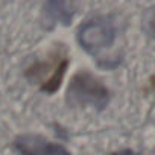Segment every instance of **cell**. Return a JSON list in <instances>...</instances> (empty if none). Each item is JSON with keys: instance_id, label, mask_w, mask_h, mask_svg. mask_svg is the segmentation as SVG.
Instances as JSON below:
<instances>
[{"instance_id": "1", "label": "cell", "mask_w": 155, "mask_h": 155, "mask_svg": "<svg viewBox=\"0 0 155 155\" xmlns=\"http://www.w3.org/2000/svg\"><path fill=\"white\" fill-rule=\"evenodd\" d=\"M67 94L68 99L78 105H88L102 110L108 104L107 87L87 71H81L73 78Z\"/></svg>"}, {"instance_id": "2", "label": "cell", "mask_w": 155, "mask_h": 155, "mask_svg": "<svg viewBox=\"0 0 155 155\" xmlns=\"http://www.w3.org/2000/svg\"><path fill=\"white\" fill-rule=\"evenodd\" d=\"M116 38V29L107 18L97 17L84 23L78 31V41L88 53L94 55L108 49Z\"/></svg>"}, {"instance_id": "3", "label": "cell", "mask_w": 155, "mask_h": 155, "mask_svg": "<svg viewBox=\"0 0 155 155\" xmlns=\"http://www.w3.org/2000/svg\"><path fill=\"white\" fill-rule=\"evenodd\" d=\"M14 146L20 155H70L64 146L35 134H25L17 137Z\"/></svg>"}, {"instance_id": "4", "label": "cell", "mask_w": 155, "mask_h": 155, "mask_svg": "<svg viewBox=\"0 0 155 155\" xmlns=\"http://www.w3.org/2000/svg\"><path fill=\"white\" fill-rule=\"evenodd\" d=\"M46 12L52 20L59 21L62 25H68L71 20V11L62 0H49L46 5Z\"/></svg>"}, {"instance_id": "5", "label": "cell", "mask_w": 155, "mask_h": 155, "mask_svg": "<svg viewBox=\"0 0 155 155\" xmlns=\"http://www.w3.org/2000/svg\"><path fill=\"white\" fill-rule=\"evenodd\" d=\"M110 155H137V153L132 152V150H120V152H114V153H110Z\"/></svg>"}]
</instances>
